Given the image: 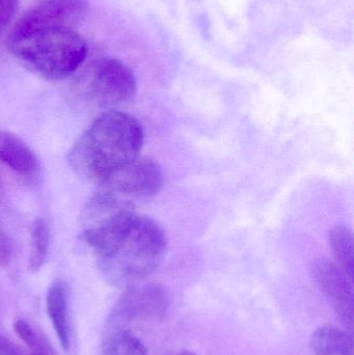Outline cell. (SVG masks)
Returning <instances> with one entry per match:
<instances>
[{"label": "cell", "instance_id": "cell-7", "mask_svg": "<svg viewBox=\"0 0 354 355\" xmlns=\"http://www.w3.org/2000/svg\"><path fill=\"white\" fill-rule=\"evenodd\" d=\"M312 277L341 320L353 327V290L348 275L337 263L320 259L312 265Z\"/></svg>", "mask_w": 354, "mask_h": 355}, {"label": "cell", "instance_id": "cell-14", "mask_svg": "<svg viewBox=\"0 0 354 355\" xmlns=\"http://www.w3.org/2000/svg\"><path fill=\"white\" fill-rule=\"evenodd\" d=\"M105 355H148L143 342L128 329H118L108 340Z\"/></svg>", "mask_w": 354, "mask_h": 355}, {"label": "cell", "instance_id": "cell-15", "mask_svg": "<svg viewBox=\"0 0 354 355\" xmlns=\"http://www.w3.org/2000/svg\"><path fill=\"white\" fill-rule=\"evenodd\" d=\"M14 331L19 338L28 346L30 349L37 346L43 334L39 333L30 323L24 319H18L14 322Z\"/></svg>", "mask_w": 354, "mask_h": 355}, {"label": "cell", "instance_id": "cell-18", "mask_svg": "<svg viewBox=\"0 0 354 355\" xmlns=\"http://www.w3.org/2000/svg\"><path fill=\"white\" fill-rule=\"evenodd\" d=\"M0 355H28L6 335L0 333Z\"/></svg>", "mask_w": 354, "mask_h": 355}, {"label": "cell", "instance_id": "cell-20", "mask_svg": "<svg viewBox=\"0 0 354 355\" xmlns=\"http://www.w3.org/2000/svg\"><path fill=\"white\" fill-rule=\"evenodd\" d=\"M178 355H197V354H193V352H181V354H179Z\"/></svg>", "mask_w": 354, "mask_h": 355}, {"label": "cell", "instance_id": "cell-4", "mask_svg": "<svg viewBox=\"0 0 354 355\" xmlns=\"http://www.w3.org/2000/svg\"><path fill=\"white\" fill-rule=\"evenodd\" d=\"M77 83L87 99L109 110L129 103L136 93V79L132 70L116 58L94 60Z\"/></svg>", "mask_w": 354, "mask_h": 355}, {"label": "cell", "instance_id": "cell-2", "mask_svg": "<svg viewBox=\"0 0 354 355\" xmlns=\"http://www.w3.org/2000/svg\"><path fill=\"white\" fill-rule=\"evenodd\" d=\"M168 240L162 227L153 219L134 214L118 235L102 268L118 284H132L151 275L163 262Z\"/></svg>", "mask_w": 354, "mask_h": 355}, {"label": "cell", "instance_id": "cell-9", "mask_svg": "<svg viewBox=\"0 0 354 355\" xmlns=\"http://www.w3.org/2000/svg\"><path fill=\"white\" fill-rule=\"evenodd\" d=\"M0 162L22 177H31L39 170V160L29 146L15 133L0 129Z\"/></svg>", "mask_w": 354, "mask_h": 355}, {"label": "cell", "instance_id": "cell-16", "mask_svg": "<svg viewBox=\"0 0 354 355\" xmlns=\"http://www.w3.org/2000/svg\"><path fill=\"white\" fill-rule=\"evenodd\" d=\"M18 6L19 0H0V40L14 20Z\"/></svg>", "mask_w": 354, "mask_h": 355}, {"label": "cell", "instance_id": "cell-17", "mask_svg": "<svg viewBox=\"0 0 354 355\" xmlns=\"http://www.w3.org/2000/svg\"><path fill=\"white\" fill-rule=\"evenodd\" d=\"M12 242L2 223H0V268H6L12 259Z\"/></svg>", "mask_w": 354, "mask_h": 355}, {"label": "cell", "instance_id": "cell-13", "mask_svg": "<svg viewBox=\"0 0 354 355\" xmlns=\"http://www.w3.org/2000/svg\"><path fill=\"white\" fill-rule=\"evenodd\" d=\"M50 243V232L47 221L37 218L33 221L30 232V250H29L28 268L37 272L45 264Z\"/></svg>", "mask_w": 354, "mask_h": 355}, {"label": "cell", "instance_id": "cell-11", "mask_svg": "<svg viewBox=\"0 0 354 355\" xmlns=\"http://www.w3.org/2000/svg\"><path fill=\"white\" fill-rule=\"evenodd\" d=\"M311 355H353V339L338 327L324 325L310 339Z\"/></svg>", "mask_w": 354, "mask_h": 355}, {"label": "cell", "instance_id": "cell-8", "mask_svg": "<svg viewBox=\"0 0 354 355\" xmlns=\"http://www.w3.org/2000/svg\"><path fill=\"white\" fill-rule=\"evenodd\" d=\"M168 296L156 284L131 288L118 304V316L124 320H158L166 314Z\"/></svg>", "mask_w": 354, "mask_h": 355}, {"label": "cell", "instance_id": "cell-6", "mask_svg": "<svg viewBox=\"0 0 354 355\" xmlns=\"http://www.w3.org/2000/svg\"><path fill=\"white\" fill-rule=\"evenodd\" d=\"M162 185L163 175L159 164L141 156L99 184L100 189L131 206L136 200L153 198L161 190Z\"/></svg>", "mask_w": 354, "mask_h": 355}, {"label": "cell", "instance_id": "cell-12", "mask_svg": "<svg viewBox=\"0 0 354 355\" xmlns=\"http://www.w3.org/2000/svg\"><path fill=\"white\" fill-rule=\"evenodd\" d=\"M330 248L337 264L353 279V238L351 229L339 225L330 230Z\"/></svg>", "mask_w": 354, "mask_h": 355}, {"label": "cell", "instance_id": "cell-10", "mask_svg": "<svg viewBox=\"0 0 354 355\" xmlns=\"http://www.w3.org/2000/svg\"><path fill=\"white\" fill-rule=\"evenodd\" d=\"M46 308L62 349L68 352L71 347L70 324L66 288L62 282H55L50 286L46 296Z\"/></svg>", "mask_w": 354, "mask_h": 355}, {"label": "cell", "instance_id": "cell-5", "mask_svg": "<svg viewBox=\"0 0 354 355\" xmlns=\"http://www.w3.org/2000/svg\"><path fill=\"white\" fill-rule=\"evenodd\" d=\"M89 10V0H41L19 19L8 37L39 31H76L87 18Z\"/></svg>", "mask_w": 354, "mask_h": 355}, {"label": "cell", "instance_id": "cell-1", "mask_svg": "<svg viewBox=\"0 0 354 355\" xmlns=\"http://www.w3.org/2000/svg\"><path fill=\"white\" fill-rule=\"evenodd\" d=\"M145 132L139 120L116 110L100 114L68 153V164L79 177L101 184L139 157Z\"/></svg>", "mask_w": 354, "mask_h": 355}, {"label": "cell", "instance_id": "cell-3", "mask_svg": "<svg viewBox=\"0 0 354 355\" xmlns=\"http://www.w3.org/2000/svg\"><path fill=\"white\" fill-rule=\"evenodd\" d=\"M8 49L25 68L53 81L74 74L89 52L87 42L75 31H39L8 37Z\"/></svg>", "mask_w": 354, "mask_h": 355}, {"label": "cell", "instance_id": "cell-19", "mask_svg": "<svg viewBox=\"0 0 354 355\" xmlns=\"http://www.w3.org/2000/svg\"><path fill=\"white\" fill-rule=\"evenodd\" d=\"M29 355H57L56 352H54L53 347H52L51 344H50L49 340L45 337V336H42L41 339H39V343L37 344L35 348L33 349V352H31Z\"/></svg>", "mask_w": 354, "mask_h": 355}]
</instances>
